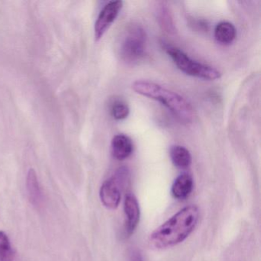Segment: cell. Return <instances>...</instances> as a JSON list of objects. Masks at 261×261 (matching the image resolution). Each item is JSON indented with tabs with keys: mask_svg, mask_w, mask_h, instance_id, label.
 Listing matches in <instances>:
<instances>
[{
	"mask_svg": "<svg viewBox=\"0 0 261 261\" xmlns=\"http://www.w3.org/2000/svg\"><path fill=\"white\" fill-rule=\"evenodd\" d=\"M198 218L197 206L183 207L151 233L149 245L155 249H165L180 244L193 231Z\"/></svg>",
	"mask_w": 261,
	"mask_h": 261,
	"instance_id": "1",
	"label": "cell"
},
{
	"mask_svg": "<svg viewBox=\"0 0 261 261\" xmlns=\"http://www.w3.org/2000/svg\"><path fill=\"white\" fill-rule=\"evenodd\" d=\"M132 88L137 94L160 102L182 121H191L193 118L190 103L171 90L148 81H137L133 84Z\"/></svg>",
	"mask_w": 261,
	"mask_h": 261,
	"instance_id": "2",
	"label": "cell"
},
{
	"mask_svg": "<svg viewBox=\"0 0 261 261\" xmlns=\"http://www.w3.org/2000/svg\"><path fill=\"white\" fill-rule=\"evenodd\" d=\"M146 34L140 25H133L125 31L120 46L122 60L128 64L140 62L146 51Z\"/></svg>",
	"mask_w": 261,
	"mask_h": 261,
	"instance_id": "3",
	"label": "cell"
},
{
	"mask_svg": "<svg viewBox=\"0 0 261 261\" xmlns=\"http://www.w3.org/2000/svg\"><path fill=\"white\" fill-rule=\"evenodd\" d=\"M166 51L178 69L187 75L207 81L216 80L221 77V73L218 69L192 60L178 48L168 47Z\"/></svg>",
	"mask_w": 261,
	"mask_h": 261,
	"instance_id": "4",
	"label": "cell"
},
{
	"mask_svg": "<svg viewBox=\"0 0 261 261\" xmlns=\"http://www.w3.org/2000/svg\"><path fill=\"white\" fill-rule=\"evenodd\" d=\"M129 172L126 168H120L111 178L105 181L100 189V198L105 207L115 209L120 202V186L127 182Z\"/></svg>",
	"mask_w": 261,
	"mask_h": 261,
	"instance_id": "5",
	"label": "cell"
},
{
	"mask_svg": "<svg viewBox=\"0 0 261 261\" xmlns=\"http://www.w3.org/2000/svg\"><path fill=\"white\" fill-rule=\"evenodd\" d=\"M122 7V1H111L100 11L94 25V37L97 42L101 39L108 29L117 19Z\"/></svg>",
	"mask_w": 261,
	"mask_h": 261,
	"instance_id": "6",
	"label": "cell"
},
{
	"mask_svg": "<svg viewBox=\"0 0 261 261\" xmlns=\"http://www.w3.org/2000/svg\"><path fill=\"white\" fill-rule=\"evenodd\" d=\"M124 212L126 215V229L128 234L134 233L140 218V209L135 195L128 193L125 197Z\"/></svg>",
	"mask_w": 261,
	"mask_h": 261,
	"instance_id": "7",
	"label": "cell"
},
{
	"mask_svg": "<svg viewBox=\"0 0 261 261\" xmlns=\"http://www.w3.org/2000/svg\"><path fill=\"white\" fill-rule=\"evenodd\" d=\"M111 151L114 158L124 160L130 156L134 151V145L129 137L124 134H118L111 142Z\"/></svg>",
	"mask_w": 261,
	"mask_h": 261,
	"instance_id": "8",
	"label": "cell"
},
{
	"mask_svg": "<svg viewBox=\"0 0 261 261\" xmlns=\"http://www.w3.org/2000/svg\"><path fill=\"white\" fill-rule=\"evenodd\" d=\"M27 189L32 204L36 207L42 205L43 195L36 171L33 169H30L27 175Z\"/></svg>",
	"mask_w": 261,
	"mask_h": 261,
	"instance_id": "9",
	"label": "cell"
},
{
	"mask_svg": "<svg viewBox=\"0 0 261 261\" xmlns=\"http://www.w3.org/2000/svg\"><path fill=\"white\" fill-rule=\"evenodd\" d=\"M193 189V179L189 174H182L177 177L172 186V196L178 200L189 197Z\"/></svg>",
	"mask_w": 261,
	"mask_h": 261,
	"instance_id": "10",
	"label": "cell"
},
{
	"mask_svg": "<svg viewBox=\"0 0 261 261\" xmlns=\"http://www.w3.org/2000/svg\"><path fill=\"white\" fill-rule=\"evenodd\" d=\"M236 29L228 22H220L215 30V39L222 45L232 43L236 38Z\"/></svg>",
	"mask_w": 261,
	"mask_h": 261,
	"instance_id": "11",
	"label": "cell"
},
{
	"mask_svg": "<svg viewBox=\"0 0 261 261\" xmlns=\"http://www.w3.org/2000/svg\"><path fill=\"white\" fill-rule=\"evenodd\" d=\"M169 155L174 166L178 169H187L192 163V155L190 152L184 146H172Z\"/></svg>",
	"mask_w": 261,
	"mask_h": 261,
	"instance_id": "12",
	"label": "cell"
},
{
	"mask_svg": "<svg viewBox=\"0 0 261 261\" xmlns=\"http://www.w3.org/2000/svg\"><path fill=\"white\" fill-rule=\"evenodd\" d=\"M16 253L8 235L0 230V261H15Z\"/></svg>",
	"mask_w": 261,
	"mask_h": 261,
	"instance_id": "13",
	"label": "cell"
},
{
	"mask_svg": "<svg viewBox=\"0 0 261 261\" xmlns=\"http://www.w3.org/2000/svg\"><path fill=\"white\" fill-rule=\"evenodd\" d=\"M159 21H160V25L163 27L166 31L173 32L174 25L172 22V18L170 16V13H169V10L165 6L162 7L159 10L158 13Z\"/></svg>",
	"mask_w": 261,
	"mask_h": 261,
	"instance_id": "14",
	"label": "cell"
},
{
	"mask_svg": "<svg viewBox=\"0 0 261 261\" xmlns=\"http://www.w3.org/2000/svg\"><path fill=\"white\" fill-rule=\"evenodd\" d=\"M111 111L113 117L117 120H124L129 114V107L123 103H116Z\"/></svg>",
	"mask_w": 261,
	"mask_h": 261,
	"instance_id": "15",
	"label": "cell"
}]
</instances>
